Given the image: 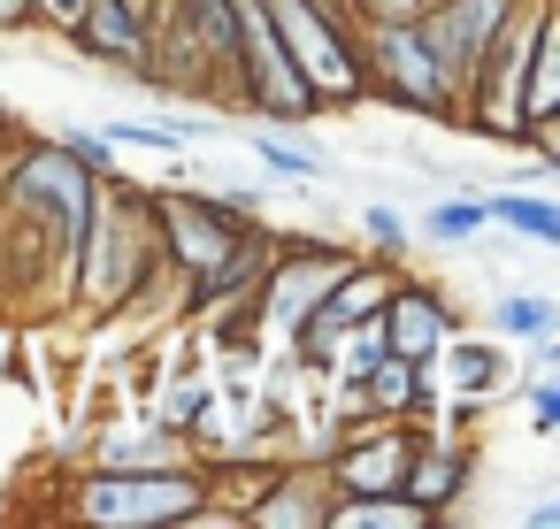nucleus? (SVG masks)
Wrapping results in <instances>:
<instances>
[{
    "label": "nucleus",
    "mask_w": 560,
    "mask_h": 529,
    "mask_svg": "<svg viewBox=\"0 0 560 529\" xmlns=\"http://www.w3.org/2000/svg\"><path fill=\"white\" fill-rule=\"evenodd\" d=\"M200 506V483L192 475H170V468H101L78 483V514L85 521H108V529H139V521H185Z\"/></svg>",
    "instance_id": "f257e3e1"
},
{
    "label": "nucleus",
    "mask_w": 560,
    "mask_h": 529,
    "mask_svg": "<svg viewBox=\"0 0 560 529\" xmlns=\"http://www.w3.org/2000/svg\"><path fill=\"white\" fill-rule=\"evenodd\" d=\"M261 9L277 16V32H284V55H300L292 70H307V93H353L361 78H353V55L338 47V32L315 16V0H261Z\"/></svg>",
    "instance_id": "f03ea898"
},
{
    "label": "nucleus",
    "mask_w": 560,
    "mask_h": 529,
    "mask_svg": "<svg viewBox=\"0 0 560 529\" xmlns=\"http://www.w3.org/2000/svg\"><path fill=\"white\" fill-rule=\"evenodd\" d=\"M529 47H537V32L522 24V32H506L499 47H491V62H476L468 78H476V124L491 131V139H522V78H529Z\"/></svg>",
    "instance_id": "7ed1b4c3"
},
{
    "label": "nucleus",
    "mask_w": 560,
    "mask_h": 529,
    "mask_svg": "<svg viewBox=\"0 0 560 529\" xmlns=\"http://www.w3.org/2000/svg\"><path fill=\"white\" fill-rule=\"evenodd\" d=\"M376 62H384V85L399 93V101H415V108H445V70H438V55H430V39L399 16L384 39H376Z\"/></svg>",
    "instance_id": "20e7f679"
},
{
    "label": "nucleus",
    "mask_w": 560,
    "mask_h": 529,
    "mask_svg": "<svg viewBox=\"0 0 560 529\" xmlns=\"http://www.w3.org/2000/svg\"><path fill=\"white\" fill-rule=\"evenodd\" d=\"M422 39H430V55H438V70H445V85H453V78H468V70L483 62V39H499V0H445V16H438Z\"/></svg>",
    "instance_id": "39448f33"
},
{
    "label": "nucleus",
    "mask_w": 560,
    "mask_h": 529,
    "mask_svg": "<svg viewBox=\"0 0 560 529\" xmlns=\"http://www.w3.org/2000/svg\"><path fill=\"white\" fill-rule=\"evenodd\" d=\"M162 223H170V246L192 261V269H215L238 254V215L223 208H200V200H162Z\"/></svg>",
    "instance_id": "423d86ee"
},
{
    "label": "nucleus",
    "mask_w": 560,
    "mask_h": 529,
    "mask_svg": "<svg viewBox=\"0 0 560 529\" xmlns=\"http://www.w3.org/2000/svg\"><path fill=\"white\" fill-rule=\"evenodd\" d=\"M560 116V24H537L529 78H522V131H545Z\"/></svg>",
    "instance_id": "0eeeda50"
},
{
    "label": "nucleus",
    "mask_w": 560,
    "mask_h": 529,
    "mask_svg": "<svg viewBox=\"0 0 560 529\" xmlns=\"http://www.w3.org/2000/svg\"><path fill=\"white\" fill-rule=\"evenodd\" d=\"M384 338H392V353H399V361H422V353L445 338L438 299H430V292H399V299H384Z\"/></svg>",
    "instance_id": "6e6552de"
},
{
    "label": "nucleus",
    "mask_w": 560,
    "mask_h": 529,
    "mask_svg": "<svg viewBox=\"0 0 560 529\" xmlns=\"http://www.w3.org/2000/svg\"><path fill=\"white\" fill-rule=\"evenodd\" d=\"M384 299H392V284H384V269H338L315 315H323V322L338 330V322H369V315H384Z\"/></svg>",
    "instance_id": "1a4fd4ad"
},
{
    "label": "nucleus",
    "mask_w": 560,
    "mask_h": 529,
    "mask_svg": "<svg viewBox=\"0 0 560 529\" xmlns=\"http://www.w3.org/2000/svg\"><path fill=\"white\" fill-rule=\"evenodd\" d=\"M399 475H407V445H392V437H384L376 452H353V460H338V483H346V491H361V498L392 491Z\"/></svg>",
    "instance_id": "9d476101"
},
{
    "label": "nucleus",
    "mask_w": 560,
    "mask_h": 529,
    "mask_svg": "<svg viewBox=\"0 0 560 529\" xmlns=\"http://www.w3.org/2000/svg\"><path fill=\"white\" fill-rule=\"evenodd\" d=\"M483 215H499V223H514V231H529V238H552V246H560V208H545V200H514V192H499Z\"/></svg>",
    "instance_id": "9b49d317"
},
{
    "label": "nucleus",
    "mask_w": 560,
    "mask_h": 529,
    "mask_svg": "<svg viewBox=\"0 0 560 529\" xmlns=\"http://www.w3.org/2000/svg\"><path fill=\"white\" fill-rule=\"evenodd\" d=\"M499 330H506V338H545V330H552V299H529V292L499 299Z\"/></svg>",
    "instance_id": "f8f14e48"
},
{
    "label": "nucleus",
    "mask_w": 560,
    "mask_h": 529,
    "mask_svg": "<svg viewBox=\"0 0 560 529\" xmlns=\"http://www.w3.org/2000/svg\"><path fill=\"white\" fill-rule=\"evenodd\" d=\"M453 384L460 391H491L499 384V353L491 345H453Z\"/></svg>",
    "instance_id": "ddd939ff"
},
{
    "label": "nucleus",
    "mask_w": 560,
    "mask_h": 529,
    "mask_svg": "<svg viewBox=\"0 0 560 529\" xmlns=\"http://www.w3.org/2000/svg\"><path fill=\"white\" fill-rule=\"evenodd\" d=\"M399 483H407V498H415V506H438V498L460 483V468H453V460H422V468H407Z\"/></svg>",
    "instance_id": "4468645a"
},
{
    "label": "nucleus",
    "mask_w": 560,
    "mask_h": 529,
    "mask_svg": "<svg viewBox=\"0 0 560 529\" xmlns=\"http://www.w3.org/2000/svg\"><path fill=\"white\" fill-rule=\"evenodd\" d=\"M192 24H200L223 55H238V9H231V0H192Z\"/></svg>",
    "instance_id": "2eb2a0df"
},
{
    "label": "nucleus",
    "mask_w": 560,
    "mask_h": 529,
    "mask_svg": "<svg viewBox=\"0 0 560 529\" xmlns=\"http://www.w3.org/2000/svg\"><path fill=\"white\" fill-rule=\"evenodd\" d=\"M407 368H415V361H399V353H392V361L376 368V399H384V407H407V399H415V384H407Z\"/></svg>",
    "instance_id": "dca6fc26"
},
{
    "label": "nucleus",
    "mask_w": 560,
    "mask_h": 529,
    "mask_svg": "<svg viewBox=\"0 0 560 529\" xmlns=\"http://www.w3.org/2000/svg\"><path fill=\"white\" fill-rule=\"evenodd\" d=\"M476 223H483V208H438V215H430V231H438V238H468Z\"/></svg>",
    "instance_id": "f3484780"
},
{
    "label": "nucleus",
    "mask_w": 560,
    "mask_h": 529,
    "mask_svg": "<svg viewBox=\"0 0 560 529\" xmlns=\"http://www.w3.org/2000/svg\"><path fill=\"white\" fill-rule=\"evenodd\" d=\"M108 139L116 146H177V131H154V124H116Z\"/></svg>",
    "instance_id": "a211bd4d"
},
{
    "label": "nucleus",
    "mask_w": 560,
    "mask_h": 529,
    "mask_svg": "<svg viewBox=\"0 0 560 529\" xmlns=\"http://www.w3.org/2000/svg\"><path fill=\"white\" fill-rule=\"evenodd\" d=\"M369 238H384V246H399V238H407V223H399L392 208H369Z\"/></svg>",
    "instance_id": "6ab92c4d"
},
{
    "label": "nucleus",
    "mask_w": 560,
    "mask_h": 529,
    "mask_svg": "<svg viewBox=\"0 0 560 529\" xmlns=\"http://www.w3.org/2000/svg\"><path fill=\"white\" fill-rule=\"evenodd\" d=\"M62 146H70L85 169H108V139H62Z\"/></svg>",
    "instance_id": "aec40b11"
},
{
    "label": "nucleus",
    "mask_w": 560,
    "mask_h": 529,
    "mask_svg": "<svg viewBox=\"0 0 560 529\" xmlns=\"http://www.w3.org/2000/svg\"><path fill=\"white\" fill-rule=\"evenodd\" d=\"M261 162H269V169H284V177H307V162H300V154H284V146H269V139H261Z\"/></svg>",
    "instance_id": "412c9836"
},
{
    "label": "nucleus",
    "mask_w": 560,
    "mask_h": 529,
    "mask_svg": "<svg viewBox=\"0 0 560 529\" xmlns=\"http://www.w3.org/2000/svg\"><path fill=\"white\" fill-rule=\"evenodd\" d=\"M24 16H32V0H0V32H16Z\"/></svg>",
    "instance_id": "4be33fe9"
},
{
    "label": "nucleus",
    "mask_w": 560,
    "mask_h": 529,
    "mask_svg": "<svg viewBox=\"0 0 560 529\" xmlns=\"http://www.w3.org/2000/svg\"><path fill=\"white\" fill-rule=\"evenodd\" d=\"M560 422V391H537V430H552Z\"/></svg>",
    "instance_id": "5701e85b"
},
{
    "label": "nucleus",
    "mask_w": 560,
    "mask_h": 529,
    "mask_svg": "<svg viewBox=\"0 0 560 529\" xmlns=\"http://www.w3.org/2000/svg\"><path fill=\"white\" fill-rule=\"evenodd\" d=\"M529 521H537V529H560V498H552V506H537Z\"/></svg>",
    "instance_id": "b1692460"
},
{
    "label": "nucleus",
    "mask_w": 560,
    "mask_h": 529,
    "mask_svg": "<svg viewBox=\"0 0 560 529\" xmlns=\"http://www.w3.org/2000/svg\"><path fill=\"white\" fill-rule=\"evenodd\" d=\"M376 9H384V16H415V0H376Z\"/></svg>",
    "instance_id": "393cba45"
},
{
    "label": "nucleus",
    "mask_w": 560,
    "mask_h": 529,
    "mask_svg": "<svg viewBox=\"0 0 560 529\" xmlns=\"http://www.w3.org/2000/svg\"><path fill=\"white\" fill-rule=\"evenodd\" d=\"M552 162H560V116H552Z\"/></svg>",
    "instance_id": "a878e982"
}]
</instances>
